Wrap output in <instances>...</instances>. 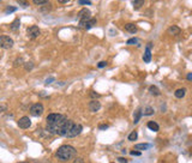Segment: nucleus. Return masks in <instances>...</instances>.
Instances as JSON below:
<instances>
[{
  "label": "nucleus",
  "instance_id": "obj_25",
  "mask_svg": "<svg viewBox=\"0 0 192 163\" xmlns=\"http://www.w3.org/2000/svg\"><path fill=\"white\" fill-rule=\"evenodd\" d=\"M17 3H18L22 7H28V6H29V3L27 1V0H17Z\"/></svg>",
  "mask_w": 192,
  "mask_h": 163
},
{
  "label": "nucleus",
  "instance_id": "obj_39",
  "mask_svg": "<svg viewBox=\"0 0 192 163\" xmlns=\"http://www.w3.org/2000/svg\"><path fill=\"white\" fill-rule=\"evenodd\" d=\"M20 163H27V162H20Z\"/></svg>",
  "mask_w": 192,
  "mask_h": 163
},
{
  "label": "nucleus",
  "instance_id": "obj_8",
  "mask_svg": "<svg viewBox=\"0 0 192 163\" xmlns=\"http://www.w3.org/2000/svg\"><path fill=\"white\" fill-rule=\"evenodd\" d=\"M89 18H91V12H90L88 8H82L79 12H78V19H79V22L87 20Z\"/></svg>",
  "mask_w": 192,
  "mask_h": 163
},
{
  "label": "nucleus",
  "instance_id": "obj_38",
  "mask_svg": "<svg viewBox=\"0 0 192 163\" xmlns=\"http://www.w3.org/2000/svg\"><path fill=\"white\" fill-rule=\"evenodd\" d=\"M90 96H91V97H98L100 95L98 94H95V92H91V94H90Z\"/></svg>",
  "mask_w": 192,
  "mask_h": 163
},
{
  "label": "nucleus",
  "instance_id": "obj_40",
  "mask_svg": "<svg viewBox=\"0 0 192 163\" xmlns=\"http://www.w3.org/2000/svg\"><path fill=\"white\" fill-rule=\"evenodd\" d=\"M35 163H40V162H35Z\"/></svg>",
  "mask_w": 192,
  "mask_h": 163
},
{
  "label": "nucleus",
  "instance_id": "obj_31",
  "mask_svg": "<svg viewBox=\"0 0 192 163\" xmlns=\"http://www.w3.org/2000/svg\"><path fill=\"white\" fill-rule=\"evenodd\" d=\"M72 163H84V161L82 157H77V158H75V161Z\"/></svg>",
  "mask_w": 192,
  "mask_h": 163
},
{
  "label": "nucleus",
  "instance_id": "obj_36",
  "mask_svg": "<svg viewBox=\"0 0 192 163\" xmlns=\"http://www.w3.org/2000/svg\"><path fill=\"white\" fill-rule=\"evenodd\" d=\"M186 79H187L188 82H192V73H188V74L186 76Z\"/></svg>",
  "mask_w": 192,
  "mask_h": 163
},
{
  "label": "nucleus",
  "instance_id": "obj_16",
  "mask_svg": "<svg viewBox=\"0 0 192 163\" xmlns=\"http://www.w3.org/2000/svg\"><path fill=\"white\" fill-rule=\"evenodd\" d=\"M146 126H148V128H149V129H151L153 132H157V131H159V129H160V126L157 125L155 121H149Z\"/></svg>",
  "mask_w": 192,
  "mask_h": 163
},
{
  "label": "nucleus",
  "instance_id": "obj_1",
  "mask_svg": "<svg viewBox=\"0 0 192 163\" xmlns=\"http://www.w3.org/2000/svg\"><path fill=\"white\" fill-rule=\"evenodd\" d=\"M66 116L61 115V114H58V113H52L49 114L47 118H46V121H47V132L52 133V134H56L58 132L59 127L64 124V121L66 120Z\"/></svg>",
  "mask_w": 192,
  "mask_h": 163
},
{
  "label": "nucleus",
  "instance_id": "obj_2",
  "mask_svg": "<svg viewBox=\"0 0 192 163\" xmlns=\"http://www.w3.org/2000/svg\"><path fill=\"white\" fill-rule=\"evenodd\" d=\"M77 155V151L71 145H61L58 151H56V158L61 162H67L72 158H75Z\"/></svg>",
  "mask_w": 192,
  "mask_h": 163
},
{
  "label": "nucleus",
  "instance_id": "obj_14",
  "mask_svg": "<svg viewBox=\"0 0 192 163\" xmlns=\"http://www.w3.org/2000/svg\"><path fill=\"white\" fill-rule=\"evenodd\" d=\"M142 115H143V112H142V109L139 108V109L136 111V113H134V115H133V124H138V121L141 120Z\"/></svg>",
  "mask_w": 192,
  "mask_h": 163
},
{
  "label": "nucleus",
  "instance_id": "obj_17",
  "mask_svg": "<svg viewBox=\"0 0 192 163\" xmlns=\"http://www.w3.org/2000/svg\"><path fill=\"white\" fill-rule=\"evenodd\" d=\"M149 148H150V144H146V143H141V144H136V145H134V149L138 150V151L148 150Z\"/></svg>",
  "mask_w": 192,
  "mask_h": 163
},
{
  "label": "nucleus",
  "instance_id": "obj_13",
  "mask_svg": "<svg viewBox=\"0 0 192 163\" xmlns=\"http://www.w3.org/2000/svg\"><path fill=\"white\" fill-rule=\"evenodd\" d=\"M125 30L126 31H129V32H131V34H134V32H137V25L134 24V23H127L126 25H125Z\"/></svg>",
  "mask_w": 192,
  "mask_h": 163
},
{
  "label": "nucleus",
  "instance_id": "obj_35",
  "mask_svg": "<svg viewBox=\"0 0 192 163\" xmlns=\"http://www.w3.org/2000/svg\"><path fill=\"white\" fill-rule=\"evenodd\" d=\"M22 64H23V60H22V59H17L15 65H16V66H18V65H22Z\"/></svg>",
  "mask_w": 192,
  "mask_h": 163
},
{
  "label": "nucleus",
  "instance_id": "obj_6",
  "mask_svg": "<svg viewBox=\"0 0 192 163\" xmlns=\"http://www.w3.org/2000/svg\"><path fill=\"white\" fill-rule=\"evenodd\" d=\"M82 129H83V127H82L81 124H76V122H75V125H73V127L71 128V131H70L69 136H67V138L77 137L78 134H81V133H82Z\"/></svg>",
  "mask_w": 192,
  "mask_h": 163
},
{
  "label": "nucleus",
  "instance_id": "obj_19",
  "mask_svg": "<svg viewBox=\"0 0 192 163\" xmlns=\"http://www.w3.org/2000/svg\"><path fill=\"white\" fill-rule=\"evenodd\" d=\"M19 27H20V20L18 19V18H16L13 22H12V24H11V30H13V31H16L17 29H19Z\"/></svg>",
  "mask_w": 192,
  "mask_h": 163
},
{
  "label": "nucleus",
  "instance_id": "obj_23",
  "mask_svg": "<svg viewBox=\"0 0 192 163\" xmlns=\"http://www.w3.org/2000/svg\"><path fill=\"white\" fill-rule=\"evenodd\" d=\"M138 42H139V40H138L137 37H132V38L127 40L126 45H136V43H138Z\"/></svg>",
  "mask_w": 192,
  "mask_h": 163
},
{
  "label": "nucleus",
  "instance_id": "obj_27",
  "mask_svg": "<svg viewBox=\"0 0 192 163\" xmlns=\"http://www.w3.org/2000/svg\"><path fill=\"white\" fill-rule=\"evenodd\" d=\"M32 67H34V64H32L31 61H29V62H27V64H25V70H27V71L32 70Z\"/></svg>",
  "mask_w": 192,
  "mask_h": 163
},
{
  "label": "nucleus",
  "instance_id": "obj_24",
  "mask_svg": "<svg viewBox=\"0 0 192 163\" xmlns=\"http://www.w3.org/2000/svg\"><path fill=\"white\" fill-rule=\"evenodd\" d=\"M49 0H32V3L35 5H43V4H47Z\"/></svg>",
  "mask_w": 192,
  "mask_h": 163
},
{
  "label": "nucleus",
  "instance_id": "obj_7",
  "mask_svg": "<svg viewBox=\"0 0 192 163\" xmlns=\"http://www.w3.org/2000/svg\"><path fill=\"white\" fill-rule=\"evenodd\" d=\"M40 32H41V30L36 25H32V27H30V28L27 29V34H28V36L30 38H36L40 35Z\"/></svg>",
  "mask_w": 192,
  "mask_h": 163
},
{
  "label": "nucleus",
  "instance_id": "obj_26",
  "mask_svg": "<svg viewBox=\"0 0 192 163\" xmlns=\"http://www.w3.org/2000/svg\"><path fill=\"white\" fill-rule=\"evenodd\" d=\"M78 4L79 5H91L90 0H78Z\"/></svg>",
  "mask_w": 192,
  "mask_h": 163
},
{
  "label": "nucleus",
  "instance_id": "obj_18",
  "mask_svg": "<svg viewBox=\"0 0 192 163\" xmlns=\"http://www.w3.org/2000/svg\"><path fill=\"white\" fill-rule=\"evenodd\" d=\"M174 95H175V97L177 99H183V97L186 95V89H178V90H175V92H174Z\"/></svg>",
  "mask_w": 192,
  "mask_h": 163
},
{
  "label": "nucleus",
  "instance_id": "obj_33",
  "mask_svg": "<svg viewBox=\"0 0 192 163\" xmlns=\"http://www.w3.org/2000/svg\"><path fill=\"white\" fill-rule=\"evenodd\" d=\"M98 128L101 129V131H105V129H107V128H108V125H100V126H98Z\"/></svg>",
  "mask_w": 192,
  "mask_h": 163
},
{
  "label": "nucleus",
  "instance_id": "obj_5",
  "mask_svg": "<svg viewBox=\"0 0 192 163\" xmlns=\"http://www.w3.org/2000/svg\"><path fill=\"white\" fill-rule=\"evenodd\" d=\"M96 23H97V20H96V18H89V19H87V20H83V22H79V27L81 28H83V29H90V28H93V27H95L96 25Z\"/></svg>",
  "mask_w": 192,
  "mask_h": 163
},
{
  "label": "nucleus",
  "instance_id": "obj_34",
  "mask_svg": "<svg viewBox=\"0 0 192 163\" xmlns=\"http://www.w3.org/2000/svg\"><path fill=\"white\" fill-rule=\"evenodd\" d=\"M118 161H119L120 163H127V160L124 158V157H118Z\"/></svg>",
  "mask_w": 192,
  "mask_h": 163
},
{
  "label": "nucleus",
  "instance_id": "obj_28",
  "mask_svg": "<svg viewBox=\"0 0 192 163\" xmlns=\"http://www.w3.org/2000/svg\"><path fill=\"white\" fill-rule=\"evenodd\" d=\"M107 66V61H100L98 64H97V67L98 69H103V67H106Z\"/></svg>",
  "mask_w": 192,
  "mask_h": 163
},
{
  "label": "nucleus",
  "instance_id": "obj_11",
  "mask_svg": "<svg viewBox=\"0 0 192 163\" xmlns=\"http://www.w3.org/2000/svg\"><path fill=\"white\" fill-rule=\"evenodd\" d=\"M167 31H168V34H171V35H173V36H178L179 34H181V29H180L179 27H177V25L169 27Z\"/></svg>",
  "mask_w": 192,
  "mask_h": 163
},
{
  "label": "nucleus",
  "instance_id": "obj_37",
  "mask_svg": "<svg viewBox=\"0 0 192 163\" xmlns=\"http://www.w3.org/2000/svg\"><path fill=\"white\" fill-rule=\"evenodd\" d=\"M58 1H59L60 4H66L67 1H70V0H58Z\"/></svg>",
  "mask_w": 192,
  "mask_h": 163
},
{
  "label": "nucleus",
  "instance_id": "obj_21",
  "mask_svg": "<svg viewBox=\"0 0 192 163\" xmlns=\"http://www.w3.org/2000/svg\"><path fill=\"white\" fill-rule=\"evenodd\" d=\"M137 137H138V133L136 132V131H133V132H131L130 134H129V140H130V142H134V140H136L137 139Z\"/></svg>",
  "mask_w": 192,
  "mask_h": 163
},
{
  "label": "nucleus",
  "instance_id": "obj_15",
  "mask_svg": "<svg viewBox=\"0 0 192 163\" xmlns=\"http://www.w3.org/2000/svg\"><path fill=\"white\" fill-rule=\"evenodd\" d=\"M145 3V0H132V6L134 10H139Z\"/></svg>",
  "mask_w": 192,
  "mask_h": 163
},
{
  "label": "nucleus",
  "instance_id": "obj_30",
  "mask_svg": "<svg viewBox=\"0 0 192 163\" xmlns=\"http://www.w3.org/2000/svg\"><path fill=\"white\" fill-rule=\"evenodd\" d=\"M17 8L16 7H7L6 10H5V13H11V12H15Z\"/></svg>",
  "mask_w": 192,
  "mask_h": 163
},
{
  "label": "nucleus",
  "instance_id": "obj_32",
  "mask_svg": "<svg viewBox=\"0 0 192 163\" xmlns=\"http://www.w3.org/2000/svg\"><path fill=\"white\" fill-rule=\"evenodd\" d=\"M52 82H54V78H53V77H51V78L46 79V82H44V84H46V85H48V84H51Z\"/></svg>",
  "mask_w": 192,
  "mask_h": 163
},
{
  "label": "nucleus",
  "instance_id": "obj_10",
  "mask_svg": "<svg viewBox=\"0 0 192 163\" xmlns=\"http://www.w3.org/2000/svg\"><path fill=\"white\" fill-rule=\"evenodd\" d=\"M100 108H101V103L97 100H93L89 102V109L91 112H97L100 111Z\"/></svg>",
  "mask_w": 192,
  "mask_h": 163
},
{
  "label": "nucleus",
  "instance_id": "obj_9",
  "mask_svg": "<svg viewBox=\"0 0 192 163\" xmlns=\"http://www.w3.org/2000/svg\"><path fill=\"white\" fill-rule=\"evenodd\" d=\"M18 126L20 127V128H23V129H25V128H29L30 126H31V121H30V119L28 118V116H23V118H20L19 120H18Z\"/></svg>",
  "mask_w": 192,
  "mask_h": 163
},
{
  "label": "nucleus",
  "instance_id": "obj_41",
  "mask_svg": "<svg viewBox=\"0 0 192 163\" xmlns=\"http://www.w3.org/2000/svg\"><path fill=\"white\" fill-rule=\"evenodd\" d=\"M0 1H1V0H0Z\"/></svg>",
  "mask_w": 192,
  "mask_h": 163
},
{
  "label": "nucleus",
  "instance_id": "obj_3",
  "mask_svg": "<svg viewBox=\"0 0 192 163\" xmlns=\"http://www.w3.org/2000/svg\"><path fill=\"white\" fill-rule=\"evenodd\" d=\"M13 46V40L10 36H0V47L4 49H10Z\"/></svg>",
  "mask_w": 192,
  "mask_h": 163
},
{
  "label": "nucleus",
  "instance_id": "obj_29",
  "mask_svg": "<svg viewBox=\"0 0 192 163\" xmlns=\"http://www.w3.org/2000/svg\"><path fill=\"white\" fill-rule=\"evenodd\" d=\"M130 155H132V156H141L142 153H141V151H138V150H132L130 153Z\"/></svg>",
  "mask_w": 192,
  "mask_h": 163
},
{
  "label": "nucleus",
  "instance_id": "obj_20",
  "mask_svg": "<svg viewBox=\"0 0 192 163\" xmlns=\"http://www.w3.org/2000/svg\"><path fill=\"white\" fill-rule=\"evenodd\" d=\"M149 91H150L151 95H155V96L161 95V91H160L159 88H157V86H155V85H151V86H150V88H149Z\"/></svg>",
  "mask_w": 192,
  "mask_h": 163
},
{
  "label": "nucleus",
  "instance_id": "obj_4",
  "mask_svg": "<svg viewBox=\"0 0 192 163\" xmlns=\"http://www.w3.org/2000/svg\"><path fill=\"white\" fill-rule=\"evenodd\" d=\"M43 111H44V108H43L42 103H35V104H32L31 108H30V113H31V115H34V116H40V115H42Z\"/></svg>",
  "mask_w": 192,
  "mask_h": 163
},
{
  "label": "nucleus",
  "instance_id": "obj_12",
  "mask_svg": "<svg viewBox=\"0 0 192 163\" xmlns=\"http://www.w3.org/2000/svg\"><path fill=\"white\" fill-rule=\"evenodd\" d=\"M143 60L144 62H150L151 61V52H150V45L145 48V52H144V55H143Z\"/></svg>",
  "mask_w": 192,
  "mask_h": 163
},
{
  "label": "nucleus",
  "instance_id": "obj_22",
  "mask_svg": "<svg viewBox=\"0 0 192 163\" xmlns=\"http://www.w3.org/2000/svg\"><path fill=\"white\" fill-rule=\"evenodd\" d=\"M143 114H144V115H146V116L153 115V114H154V109H153L151 107H146V108H144V112H143Z\"/></svg>",
  "mask_w": 192,
  "mask_h": 163
}]
</instances>
